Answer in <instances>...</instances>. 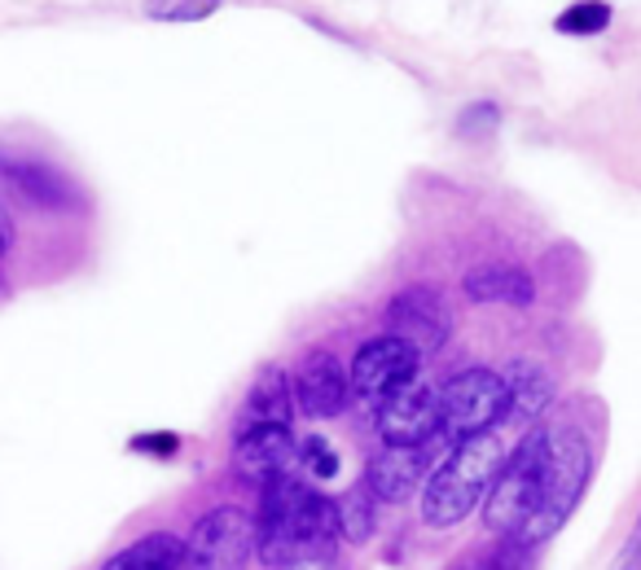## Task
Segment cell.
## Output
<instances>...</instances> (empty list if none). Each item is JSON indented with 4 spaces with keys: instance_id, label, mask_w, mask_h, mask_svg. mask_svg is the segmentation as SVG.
<instances>
[{
    "instance_id": "25",
    "label": "cell",
    "mask_w": 641,
    "mask_h": 570,
    "mask_svg": "<svg viewBox=\"0 0 641 570\" xmlns=\"http://www.w3.org/2000/svg\"><path fill=\"white\" fill-rule=\"evenodd\" d=\"M278 570H334V567H329V558H304V562H291V567Z\"/></svg>"
},
{
    "instance_id": "9",
    "label": "cell",
    "mask_w": 641,
    "mask_h": 570,
    "mask_svg": "<svg viewBox=\"0 0 641 570\" xmlns=\"http://www.w3.org/2000/svg\"><path fill=\"white\" fill-rule=\"evenodd\" d=\"M300 465V443L286 421H251L238 426V448H233V470L242 483L264 487Z\"/></svg>"
},
{
    "instance_id": "11",
    "label": "cell",
    "mask_w": 641,
    "mask_h": 570,
    "mask_svg": "<svg viewBox=\"0 0 641 570\" xmlns=\"http://www.w3.org/2000/svg\"><path fill=\"white\" fill-rule=\"evenodd\" d=\"M448 448L444 435H431L422 443H400V448H387L373 465H369V492L378 501H409L413 487L435 470L439 452Z\"/></svg>"
},
{
    "instance_id": "4",
    "label": "cell",
    "mask_w": 641,
    "mask_h": 570,
    "mask_svg": "<svg viewBox=\"0 0 641 570\" xmlns=\"http://www.w3.org/2000/svg\"><path fill=\"white\" fill-rule=\"evenodd\" d=\"M545 435H550V483H545V501L532 514V523L514 536L528 549H536L541 540H550L572 518V509L580 505V492L589 483V470H594V452H589V443H585V435L576 426L554 421V426H545Z\"/></svg>"
},
{
    "instance_id": "3",
    "label": "cell",
    "mask_w": 641,
    "mask_h": 570,
    "mask_svg": "<svg viewBox=\"0 0 641 570\" xmlns=\"http://www.w3.org/2000/svg\"><path fill=\"white\" fill-rule=\"evenodd\" d=\"M545 483H550V435H545V426H536L519 439V448L510 452V461L501 465V474L484 501L488 527L501 536H519L532 523V514L541 509Z\"/></svg>"
},
{
    "instance_id": "20",
    "label": "cell",
    "mask_w": 641,
    "mask_h": 570,
    "mask_svg": "<svg viewBox=\"0 0 641 570\" xmlns=\"http://www.w3.org/2000/svg\"><path fill=\"white\" fill-rule=\"evenodd\" d=\"M497 128H501V110L492 101H475L457 114V136L461 141H492Z\"/></svg>"
},
{
    "instance_id": "1",
    "label": "cell",
    "mask_w": 641,
    "mask_h": 570,
    "mask_svg": "<svg viewBox=\"0 0 641 570\" xmlns=\"http://www.w3.org/2000/svg\"><path fill=\"white\" fill-rule=\"evenodd\" d=\"M256 527V549L269 567H291L304 558H334L338 540V509L317 487L300 483L295 474H282L264 483L260 492V518Z\"/></svg>"
},
{
    "instance_id": "21",
    "label": "cell",
    "mask_w": 641,
    "mask_h": 570,
    "mask_svg": "<svg viewBox=\"0 0 641 570\" xmlns=\"http://www.w3.org/2000/svg\"><path fill=\"white\" fill-rule=\"evenodd\" d=\"M225 0H145V13L159 22H198L211 18Z\"/></svg>"
},
{
    "instance_id": "5",
    "label": "cell",
    "mask_w": 641,
    "mask_h": 570,
    "mask_svg": "<svg viewBox=\"0 0 641 570\" xmlns=\"http://www.w3.org/2000/svg\"><path fill=\"white\" fill-rule=\"evenodd\" d=\"M510 413L506 377L492 369H466L439 386V435L448 443L492 430Z\"/></svg>"
},
{
    "instance_id": "16",
    "label": "cell",
    "mask_w": 641,
    "mask_h": 570,
    "mask_svg": "<svg viewBox=\"0 0 641 570\" xmlns=\"http://www.w3.org/2000/svg\"><path fill=\"white\" fill-rule=\"evenodd\" d=\"M291 404H295V395H291L286 373L282 369H264L256 377L251 395H247L242 426H251V421H291Z\"/></svg>"
},
{
    "instance_id": "7",
    "label": "cell",
    "mask_w": 641,
    "mask_h": 570,
    "mask_svg": "<svg viewBox=\"0 0 641 570\" xmlns=\"http://www.w3.org/2000/svg\"><path fill=\"white\" fill-rule=\"evenodd\" d=\"M256 549V527L242 509L220 505L203 514L185 540V570H242Z\"/></svg>"
},
{
    "instance_id": "23",
    "label": "cell",
    "mask_w": 641,
    "mask_h": 570,
    "mask_svg": "<svg viewBox=\"0 0 641 570\" xmlns=\"http://www.w3.org/2000/svg\"><path fill=\"white\" fill-rule=\"evenodd\" d=\"M128 448H132V452H145V457H159V461H172V457L181 452V435H172V430H159V435H137Z\"/></svg>"
},
{
    "instance_id": "6",
    "label": "cell",
    "mask_w": 641,
    "mask_h": 570,
    "mask_svg": "<svg viewBox=\"0 0 641 570\" xmlns=\"http://www.w3.org/2000/svg\"><path fill=\"white\" fill-rule=\"evenodd\" d=\"M417 373H422V351H417L413 342L395 338V333H378V338H369V342L356 347L347 382H351V391H356L365 404L378 408L391 391H400V386L413 382Z\"/></svg>"
},
{
    "instance_id": "10",
    "label": "cell",
    "mask_w": 641,
    "mask_h": 570,
    "mask_svg": "<svg viewBox=\"0 0 641 570\" xmlns=\"http://www.w3.org/2000/svg\"><path fill=\"white\" fill-rule=\"evenodd\" d=\"M387 325H391L387 333L413 342V347L426 355V351L444 347L453 316H448V303H444L439 289H431V285H404V289L387 303Z\"/></svg>"
},
{
    "instance_id": "18",
    "label": "cell",
    "mask_w": 641,
    "mask_h": 570,
    "mask_svg": "<svg viewBox=\"0 0 641 570\" xmlns=\"http://www.w3.org/2000/svg\"><path fill=\"white\" fill-rule=\"evenodd\" d=\"M607 26H611L607 0H576L554 18V31H563V35H602Z\"/></svg>"
},
{
    "instance_id": "17",
    "label": "cell",
    "mask_w": 641,
    "mask_h": 570,
    "mask_svg": "<svg viewBox=\"0 0 641 570\" xmlns=\"http://www.w3.org/2000/svg\"><path fill=\"white\" fill-rule=\"evenodd\" d=\"M9 176H13L18 189H22L26 198H35L40 207H66V202H70V185H66L62 176L35 167V163H9Z\"/></svg>"
},
{
    "instance_id": "13",
    "label": "cell",
    "mask_w": 641,
    "mask_h": 570,
    "mask_svg": "<svg viewBox=\"0 0 641 570\" xmlns=\"http://www.w3.org/2000/svg\"><path fill=\"white\" fill-rule=\"evenodd\" d=\"M506 391H510V413L514 417H523V421H532V417H541L550 404H554V373L541 364V360H532V355H519V360H510L506 364Z\"/></svg>"
},
{
    "instance_id": "14",
    "label": "cell",
    "mask_w": 641,
    "mask_h": 570,
    "mask_svg": "<svg viewBox=\"0 0 641 570\" xmlns=\"http://www.w3.org/2000/svg\"><path fill=\"white\" fill-rule=\"evenodd\" d=\"M461 289L475 303H519L523 307L536 298V282L514 264H479L461 277Z\"/></svg>"
},
{
    "instance_id": "22",
    "label": "cell",
    "mask_w": 641,
    "mask_h": 570,
    "mask_svg": "<svg viewBox=\"0 0 641 570\" xmlns=\"http://www.w3.org/2000/svg\"><path fill=\"white\" fill-rule=\"evenodd\" d=\"M300 465H304L313 479H334V474H338V452H334L329 439L313 435V439L300 443Z\"/></svg>"
},
{
    "instance_id": "19",
    "label": "cell",
    "mask_w": 641,
    "mask_h": 570,
    "mask_svg": "<svg viewBox=\"0 0 641 570\" xmlns=\"http://www.w3.org/2000/svg\"><path fill=\"white\" fill-rule=\"evenodd\" d=\"M334 509H338V531L347 540H369L373 536V505H369V496L360 487L347 492L343 501H334Z\"/></svg>"
},
{
    "instance_id": "12",
    "label": "cell",
    "mask_w": 641,
    "mask_h": 570,
    "mask_svg": "<svg viewBox=\"0 0 641 570\" xmlns=\"http://www.w3.org/2000/svg\"><path fill=\"white\" fill-rule=\"evenodd\" d=\"M291 395H295V404H300L308 417L325 421V417H338V413L347 408L351 382H347V373H343V364H338L334 351H308V355L300 360V369H295Z\"/></svg>"
},
{
    "instance_id": "26",
    "label": "cell",
    "mask_w": 641,
    "mask_h": 570,
    "mask_svg": "<svg viewBox=\"0 0 641 570\" xmlns=\"http://www.w3.org/2000/svg\"><path fill=\"white\" fill-rule=\"evenodd\" d=\"M9 242H13V224H9V211L0 207V255L9 251Z\"/></svg>"
},
{
    "instance_id": "15",
    "label": "cell",
    "mask_w": 641,
    "mask_h": 570,
    "mask_svg": "<svg viewBox=\"0 0 641 570\" xmlns=\"http://www.w3.org/2000/svg\"><path fill=\"white\" fill-rule=\"evenodd\" d=\"M101 570H185V540L172 531H154L115 553Z\"/></svg>"
},
{
    "instance_id": "8",
    "label": "cell",
    "mask_w": 641,
    "mask_h": 570,
    "mask_svg": "<svg viewBox=\"0 0 641 570\" xmlns=\"http://www.w3.org/2000/svg\"><path fill=\"white\" fill-rule=\"evenodd\" d=\"M378 435L387 448L400 443H422L431 435H439V386H431L422 373L413 382H404L400 391H391L378 408H373Z\"/></svg>"
},
{
    "instance_id": "2",
    "label": "cell",
    "mask_w": 641,
    "mask_h": 570,
    "mask_svg": "<svg viewBox=\"0 0 641 570\" xmlns=\"http://www.w3.org/2000/svg\"><path fill=\"white\" fill-rule=\"evenodd\" d=\"M506 465V448L492 430L484 435H470V439H457L444 461L431 470L426 479V492H422V523L426 527H453L461 523L470 509H479L497 483Z\"/></svg>"
},
{
    "instance_id": "24",
    "label": "cell",
    "mask_w": 641,
    "mask_h": 570,
    "mask_svg": "<svg viewBox=\"0 0 641 570\" xmlns=\"http://www.w3.org/2000/svg\"><path fill=\"white\" fill-rule=\"evenodd\" d=\"M611 570H641V518L633 527V536H629V545L620 549V558L611 562Z\"/></svg>"
}]
</instances>
